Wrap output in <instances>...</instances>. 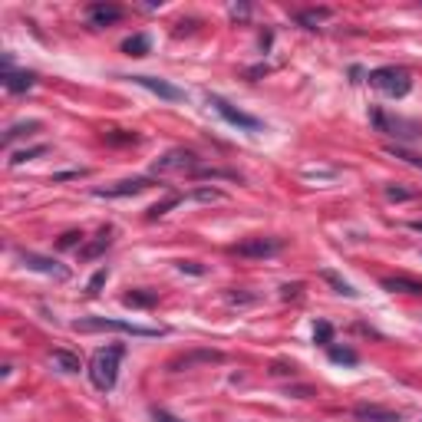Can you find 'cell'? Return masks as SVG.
Masks as SVG:
<instances>
[{
  "label": "cell",
  "mask_w": 422,
  "mask_h": 422,
  "mask_svg": "<svg viewBox=\"0 0 422 422\" xmlns=\"http://www.w3.org/2000/svg\"><path fill=\"white\" fill-rule=\"evenodd\" d=\"M314 343H320V347H330V343H334V327L327 324V320H320V324L314 327Z\"/></svg>",
  "instance_id": "obj_23"
},
{
  "label": "cell",
  "mask_w": 422,
  "mask_h": 422,
  "mask_svg": "<svg viewBox=\"0 0 422 422\" xmlns=\"http://www.w3.org/2000/svg\"><path fill=\"white\" fill-rule=\"evenodd\" d=\"M149 46H152L149 37H145V33H136V37H129V40L122 44V53H129V56H145V53H149Z\"/></svg>",
  "instance_id": "obj_19"
},
{
  "label": "cell",
  "mask_w": 422,
  "mask_h": 422,
  "mask_svg": "<svg viewBox=\"0 0 422 422\" xmlns=\"http://www.w3.org/2000/svg\"><path fill=\"white\" fill-rule=\"evenodd\" d=\"M126 307H152V303H159V294L155 291H129L122 297Z\"/></svg>",
  "instance_id": "obj_18"
},
{
  "label": "cell",
  "mask_w": 422,
  "mask_h": 422,
  "mask_svg": "<svg viewBox=\"0 0 422 422\" xmlns=\"http://www.w3.org/2000/svg\"><path fill=\"white\" fill-rule=\"evenodd\" d=\"M369 86H376L379 93L400 99V96H406V93L412 89V76L406 73L402 66H379V70L369 73Z\"/></svg>",
  "instance_id": "obj_3"
},
{
  "label": "cell",
  "mask_w": 422,
  "mask_h": 422,
  "mask_svg": "<svg viewBox=\"0 0 422 422\" xmlns=\"http://www.w3.org/2000/svg\"><path fill=\"white\" fill-rule=\"evenodd\" d=\"M284 251V241L281 238H244L235 244V254L241 258H254V261H264V258H274V254H281Z\"/></svg>",
  "instance_id": "obj_6"
},
{
  "label": "cell",
  "mask_w": 422,
  "mask_h": 422,
  "mask_svg": "<svg viewBox=\"0 0 422 422\" xmlns=\"http://www.w3.org/2000/svg\"><path fill=\"white\" fill-rule=\"evenodd\" d=\"M185 202V195H169L165 198V202H159V205H152L149 211H145V218H149V221H155V218H162L165 211H172L175 205H182Z\"/></svg>",
  "instance_id": "obj_22"
},
{
  "label": "cell",
  "mask_w": 422,
  "mask_h": 422,
  "mask_svg": "<svg viewBox=\"0 0 422 422\" xmlns=\"http://www.w3.org/2000/svg\"><path fill=\"white\" fill-rule=\"evenodd\" d=\"M195 169H202L198 165V155L192 149H172L165 152L162 159H155V165H152V175H165V172H195Z\"/></svg>",
  "instance_id": "obj_4"
},
{
  "label": "cell",
  "mask_w": 422,
  "mask_h": 422,
  "mask_svg": "<svg viewBox=\"0 0 422 422\" xmlns=\"http://www.w3.org/2000/svg\"><path fill=\"white\" fill-rule=\"evenodd\" d=\"M76 241H83V235H79V231H70V235H63V238H60V248H73Z\"/></svg>",
  "instance_id": "obj_33"
},
{
  "label": "cell",
  "mask_w": 422,
  "mask_h": 422,
  "mask_svg": "<svg viewBox=\"0 0 422 422\" xmlns=\"http://www.w3.org/2000/svg\"><path fill=\"white\" fill-rule=\"evenodd\" d=\"M149 185H152L149 178H126V182H116V185H109V188H96L93 195L96 198H129V195L145 192Z\"/></svg>",
  "instance_id": "obj_10"
},
{
  "label": "cell",
  "mask_w": 422,
  "mask_h": 422,
  "mask_svg": "<svg viewBox=\"0 0 422 422\" xmlns=\"http://www.w3.org/2000/svg\"><path fill=\"white\" fill-rule=\"evenodd\" d=\"M320 277H324V281L330 284L336 294H343V297H360L357 287H353V284H347L343 277H340V274H334V271H327V268H324V271H320Z\"/></svg>",
  "instance_id": "obj_17"
},
{
  "label": "cell",
  "mask_w": 422,
  "mask_h": 422,
  "mask_svg": "<svg viewBox=\"0 0 422 422\" xmlns=\"http://www.w3.org/2000/svg\"><path fill=\"white\" fill-rule=\"evenodd\" d=\"M327 357L334 360V363H343V367H357L360 357H357V350H350V347H327Z\"/></svg>",
  "instance_id": "obj_21"
},
{
  "label": "cell",
  "mask_w": 422,
  "mask_h": 422,
  "mask_svg": "<svg viewBox=\"0 0 422 422\" xmlns=\"http://www.w3.org/2000/svg\"><path fill=\"white\" fill-rule=\"evenodd\" d=\"M379 284H383V291H390V294H412V297L422 294V281L406 277V274H390V277H383Z\"/></svg>",
  "instance_id": "obj_13"
},
{
  "label": "cell",
  "mask_w": 422,
  "mask_h": 422,
  "mask_svg": "<svg viewBox=\"0 0 422 422\" xmlns=\"http://www.w3.org/2000/svg\"><path fill=\"white\" fill-rule=\"evenodd\" d=\"M228 301L231 303H251L254 301V294H228Z\"/></svg>",
  "instance_id": "obj_36"
},
{
  "label": "cell",
  "mask_w": 422,
  "mask_h": 422,
  "mask_svg": "<svg viewBox=\"0 0 422 422\" xmlns=\"http://www.w3.org/2000/svg\"><path fill=\"white\" fill-rule=\"evenodd\" d=\"M221 353L218 350H195V353H185V357H175L172 363H169V369L172 373H178V369H192L195 363H221Z\"/></svg>",
  "instance_id": "obj_12"
},
{
  "label": "cell",
  "mask_w": 422,
  "mask_h": 422,
  "mask_svg": "<svg viewBox=\"0 0 422 422\" xmlns=\"http://www.w3.org/2000/svg\"><path fill=\"white\" fill-rule=\"evenodd\" d=\"M353 416H357V419H363V422H396V419H400L396 412L376 409V406H357V409H353Z\"/></svg>",
  "instance_id": "obj_16"
},
{
  "label": "cell",
  "mask_w": 422,
  "mask_h": 422,
  "mask_svg": "<svg viewBox=\"0 0 422 422\" xmlns=\"http://www.w3.org/2000/svg\"><path fill=\"white\" fill-rule=\"evenodd\" d=\"M386 198H393V202H406V198H412V192H406V188H386Z\"/></svg>",
  "instance_id": "obj_31"
},
{
  "label": "cell",
  "mask_w": 422,
  "mask_h": 422,
  "mask_svg": "<svg viewBox=\"0 0 422 422\" xmlns=\"http://www.w3.org/2000/svg\"><path fill=\"white\" fill-rule=\"evenodd\" d=\"M106 142L109 145H126V142H139L136 132H106Z\"/></svg>",
  "instance_id": "obj_28"
},
{
  "label": "cell",
  "mask_w": 422,
  "mask_h": 422,
  "mask_svg": "<svg viewBox=\"0 0 422 422\" xmlns=\"http://www.w3.org/2000/svg\"><path fill=\"white\" fill-rule=\"evenodd\" d=\"M132 83L142 89H149V93H155L159 99H169V103H182L185 99V89L172 86L169 79H159V76H132Z\"/></svg>",
  "instance_id": "obj_8"
},
{
  "label": "cell",
  "mask_w": 422,
  "mask_h": 422,
  "mask_svg": "<svg viewBox=\"0 0 422 422\" xmlns=\"http://www.w3.org/2000/svg\"><path fill=\"white\" fill-rule=\"evenodd\" d=\"M86 17L93 27H109V23L122 20V7H116V4H89Z\"/></svg>",
  "instance_id": "obj_11"
},
{
  "label": "cell",
  "mask_w": 422,
  "mask_h": 422,
  "mask_svg": "<svg viewBox=\"0 0 422 422\" xmlns=\"http://www.w3.org/2000/svg\"><path fill=\"white\" fill-rule=\"evenodd\" d=\"M231 17H248V7H238V4H235V7H231Z\"/></svg>",
  "instance_id": "obj_38"
},
{
  "label": "cell",
  "mask_w": 422,
  "mask_h": 422,
  "mask_svg": "<svg viewBox=\"0 0 422 422\" xmlns=\"http://www.w3.org/2000/svg\"><path fill=\"white\" fill-rule=\"evenodd\" d=\"M126 357V347L116 343V347H106V350H96L93 360H89V383L96 386L99 393H109L116 386V379H119V363Z\"/></svg>",
  "instance_id": "obj_1"
},
{
  "label": "cell",
  "mask_w": 422,
  "mask_h": 422,
  "mask_svg": "<svg viewBox=\"0 0 422 422\" xmlns=\"http://www.w3.org/2000/svg\"><path fill=\"white\" fill-rule=\"evenodd\" d=\"M46 145H33V149H23V152H13L11 155V165H23V162H30V159H37V155H44Z\"/></svg>",
  "instance_id": "obj_24"
},
{
  "label": "cell",
  "mask_w": 422,
  "mask_h": 422,
  "mask_svg": "<svg viewBox=\"0 0 422 422\" xmlns=\"http://www.w3.org/2000/svg\"><path fill=\"white\" fill-rule=\"evenodd\" d=\"M188 198H192V202H221L225 195H221L218 188H198V192H192Z\"/></svg>",
  "instance_id": "obj_27"
},
{
  "label": "cell",
  "mask_w": 422,
  "mask_h": 422,
  "mask_svg": "<svg viewBox=\"0 0 422 422\" xmlns=\"http://www.w3.org/2000/svg\"><path fill=\"white\" fill-rule=\"evenodd\" d=\"M76 334H93V330H112V334H129V336H162V327H139L132 320H112V317H83L73 324Z\"/></svg>",
  "instance_id": "obj_2"
},
{
  "label": "cell",
  "mask_w": 422,
  "mask_h": 422,
  "mask_svg": "<svg viewBox=\"0 0 422 422\" xmlns=\"http://www.w3.org/2000/svg\"><path fill=\"white\" fill-rule=\"evenodd\" d=\"M393 152V155H400V159H406V162H412V165H419V169H422V159H419V155H412V152H402V149H390Z\"/></svg>",
  "instance_id": "obj_35"
},
{
  "label": "cell",
  "mask_w": 422,
  "mask_h": 422,
  "mask_svg": "<svg viewBox=\"0 0 422 422\" xmlns=\"http://www.w3.org/2000/svg\"><path fill=\"white\" fill-rule=\"evenodd\" d=\"M106 281H109V271L106 268H99L93 277H89V284H86V294H99L103 287H106Z\"/></svg>",
  "instance_id": "obj_26"
},
{
  "label": "cell",
  "mask_w": 422,
  "mask_h": 422,
  "mask_svg": "<svg viewBox=\"0 0 422 422\" xmlns=\"http://www.w3.org/2000/svg\"><path fill=\"white\" fill-rule=\"evenodd\" d=\"M327 17H330V11H303V13H297V20L307 23L310 30H317V23L327 20Z\"/></svg>",
  "instance_id": "obj_25"
},
{
  "label": "cell",
  "mask_w": 422,
  "mask_h": 422,
  "mask_svg": "<svg viewBox=\"0 0 422 422\" xmlns=\"http://www.w3.org/2000/svg\"><path fill=\"white\" fill-rule=\"evenodd\" d=\"M109 244H112V228H103V231H99V235L89 241V244H83V248H79V258H83V261L99 258V254H103Z\"/></svg>",
  "instance_id": "obj_14"
},
{
  "label": "cell",
  "mask_w": 422,
  "mask_h": 422,
  "mask_svg": "<svg viewBox=\"0 0 422 422\" xmlns=\"http://www.w3.org/2000/svg\"><path fill=\"white\" fill-rule=\"evenodd\" d=\"M271 373L274 376H294V363H284V360H277L271 367Z\"/></svg>",
  "instance_id": "obj_30"
},
{
  "label": "cell",
  "mask_w": 422,
  "mask_h": 422,
  "mask_svg": "<svg viewBox=\"0 0 422 422\" xmlns=\"http://www.w3.org/2000/svg\"><path fill=\"white\" fill-rule=\"evenodd\" d=\"M297 396V400H307V396H310V386H297V390H287V396Z\"/></svg>",
  "instance_id": "obj_37"
},
{
  "label": "cell",
  "mask_w": 422,
  "mask_h": 422,
  "mask_svg": "<svg viewBox=\"0 0 422 422\" xmlns=\"http://www.w3.org/2000/svg\"><path fill=\"white\" fill-rule=\"evenodd\" d=\"M40 129V122L37 119H30V122H17V126H11V129H7V136H4V145H7V149H11L13 142L20 139V136H30V132H37Z\"/></svg>",
  "instance_id": "obj_20"
},
{
  "label": "cell",
  "mask_w": 422,
  "mask_h": 422,
  "mask_svg": "<svg viewBox=\"0 0 422 422\" xmlns=\"http://www.w3.org/2000/svg\"><path fill=\"white\" fill-rule=\"evenodd\" d=\"M50 363H53V369H60V373H79V369H83L79 357L70 353V350H53V353H50Z\"/></svg>",
  "instance_id": "obj_15"
},
{
  "label": "cell",
  "mask_w": 422,
  "mask_h": 422,
  "mask_svg": "<svg viewBox=\"0 0 422 422\" xmlns=\"http://www.w3.org/2000/svg\"><path fill=\"white\" fill-rule=\"evenodd\" d=\"M178 271H188V274H205V268H202V264H195V261H182V264H178Z\"/></svg>",
  "instance_id": "obj_34"
},
{
  "label": "cell",
  "mask_w": 422,
  "mask_h": 422,
  "mask_svg": "<svg viewBox=\"0 0 422 422\" xmlns=\"http://www.w3.org/2000/svg\"><path fill=\"white\" fill-rule=\"evenodd\" d=\"M20 264L27 271H40L46 277H56V281H66L70 277V268L56 264L53 258H44V254H33V251H20Z\"/></svg>",
  "instance_id": "obj_7"
},
{
  "label": "cell",
  "mask_w": 422,
  "mask_h": 422,
  "mask_svg": "<svg viewBox=\"0 0 422 422\" xmlns=\"http://www.w3.org/2000/svg\"><path fill=\"white\" fill-rule=\"evenodd\" d=\"M4 89L7 93H27V89L37 83V73H30V70H13L11 56H4Z\"/></svg>",
  "instance_id": "obj_9"
},
{
  "label": "cell",
  "mask_w": 422,
  "mask_h": 422,
  "mask_svg": "<svg viewBox=\"0 0 422 422\" xmlns=\"http://www.w3.org/2000/svg\"><path fill=\"white\" fill-rule=\"evenodd\" d=\"M152 422H185V419H178V416H172V412H165V409H155L152 412Z\"/></svg>",
  "instance_id": "obj_32"
},
{
  "label": "cell",
  "mask_w": 422,
  "mask_h": 422,
  "mask_svg": "<svg viewBox=\"0 0 422 422\" xmlns=\"http://www.w3.org/2000/svg\"><path fill=\"white\" fill-rule=\"evenodd\" d=\"M208 103L218 109V116L225 122H231V126H238V129H244V132H261L264 129V122L261 119H254V116H248L244 109H238V106H231L228 99H221V96H208Z\"/></svg>",
  "instance_id": "obj_5"
},
{
  "label": "cell",
  "mask_w": 422,
  "mask_h": 422,
  "mask_svg": "<svg viewBox=\"0 0 422 422\" xmlns=\"http://www.w3.org/2000/svg\"><path fill=\"white\" fill-rule=\"evenodd\" d=\"M301 294H303V284H284V287H281V297H284V301H297Z\"/></svg>",
  "instance_id": "obj_29"
}]
</instances>
